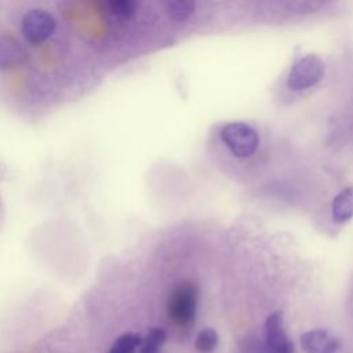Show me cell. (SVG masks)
Here are the masks:
<instances>
[{"instance_id": "6da1fadb", "label": "cell", "mask_w": 353, "mask_h": 353, "mask_svg": "<svg viewBox=\"0 0 353 353\" xmlns=\"http://www.w3.org/2000/svg\"><path fill=\"white\" fill-rule=\"evenodd\" d=\"M197 306V287L192 281H181L172 290L168 303V317L178 325L183 327L194 320Z\"/></svg>"}, {"instance_id": "7a4b0ae2", "label": "cell", "mask_w": 353, "mask_h": 353, "mask_svg": "<svg viewBox=\"0 0 353 353\" xmlns=\"http://www.w3.org/2000/svg\"><path fill=\"white\" fill-rule=\"evenodd\" d=\"M221 139L236 157L251 156L259 143L256 131L244 123H230L221 130Z\"/></svg>"}, {"instance_id": "3957f363", "label": "cell", "mask_w": 353, "mask_h": 353, "mask_svg": "<svg viewBox=\"0 0 353 353\" xmlns=\"http://www.w3.org/2000/svg\"><path fill=\"white\" fill-rule=\"evenodd\" d=\"M55 26V18L48 11L41 8L29 10L21 22L22 34L30 44L44 43L54 33Z\"/></svg>"}, {"instance_id": "277c9868", "label": "cell", "mask_w": 353, "mask_h": 353, "mask_svg": "<svg viewBox=\"0 0 353 353\" xmlns=\"http://www.w3.org/2000/svg\"><path fill=\"white\" fill-rule=\"evenodd\" d=\"M324 74V63L317 55H306L296 61L288 74V87L294 91L314 85Z\"/></svg>"}, {"instance_id": "5b68a950", "label": "cell", "mask_w": 353, "mask_h": 353, "mask_svg": "<svg viewBox=\"0 0 353 353\" xmlns=\"http://www.w3.org/2000/svg\"><path fill=\"white\" fill-rule=\"evenodd\" d=\"M265 346L274 353H294V343L284 328L281 312H273L265 321Z\"/></svg>"}, {"instance_id": "8992f818", "label": "cell", "mask_w": 353, "mask_h": 353, "mask_svg": "<svg viewBox=\"0 0 353 353\" xmlns=\"http://www.w3.org/2000/svg\"><path fill=\"white\" fill-rule=\"evenodd\" d=\"M299 342L305 353H336L342 347L341 339L323 328L303 332Z\"/></svg>"}, {"instance_id": "52a82bcc", "label": "cell", "mask_w": 353, "mask_h": 353, "mask_svg": "<svg viewBox=\"0 0 353 353\" xmlns=\"http://www.w3.org/2000/svg\"><path fill=\"white\" fill-rule=\"evenodd\" d=\"M332 216L336 222H346L353 216V189L341 190L332 200Z\"/></svg>"}, {"instance_id": "ba28073f", "label": "cell", "mask_w": 353, "mask_h": 353, "mask_svg": "<svg viewBox=\"0 0 353 353\" xmlns=\"http://www.w3.org/2000/svg\"><path fill=\"white\" fill-rule=\"evenodd\" d=\"M165 339H167V334L163 328L160 327L152 328L146 334V336L142 339L139 346V353H160Z\"/></svg>"}, {"instance_id": "9c48e42d", "label": "cell", "mask_w": 353, "mask_h": 353, "mask_svg": "<svg viewBox=\"0 0 353 353\" xmlns=\"http://www.w3.org/2000/svg\"><path fill=\"white\" fill-rule=\"evenodd\" d=\"M142 336L137 332H125L120 335L110 346L109 353H135L141 346Z\"/></svg>"}, {"instance_id": "30bf717a", "label": "cell", "mask_w": 353, "mask_h": 353, "mask_svg": "<svg viewBox=\"0 0 353 353\" xmlns=\"http://www.w3.org/2000/svg\"><path fill=\"white\" fill-rule=\"evenodd\" d=\"M218 332L214 328H203L194 341V349L197 353H212L218 346Z\"/></svg>"}, {"instance_id": "8fae6325", "label": "cell", "mask_w": 353, "mask_h": 353, "mask_svg": "<svg viewBox=\"0 0 353 353\" xmlns=\"http://www.w3.org/2000/svg\"><path fill=\"white\" fill-rule=\"evenodd\" d=\"M167 11H168L170 17L174 18L175 21H185L193 14L194 3L183 1V0L168 1L167 3Z\"/></svg>"}, {"instance_id": "7c38bea8", "label": "cell", "mask_w": 353, "mask_h": 353, "mask_svg": "<svg viewBox=\"0 0 353 353\" xmlns=\"http://www.w3.org/2000/svg\"><path fill=\"white\" fill-rule=\"evenodd\" d=\"M109 10L119 18H131L135 11V3L131 0H113L109 1Z\"/></svg>"}, {"instance_id": "4fadbf2b", "label": "cell", "mask_w": 353, "mask_h": 353, "mask_svg": "<svg viewBox=\"0 0 353 353\" xmlns=\"http://www.w3.org/2000/svg\"><path fill=\"white\" fill-rule=\"evenodd\" d=\"M258 353H274V352H272L270 349H268L266 346H265V343H262L261 342V345H259V350H258Z\"/></svg>"}]
</instances>
